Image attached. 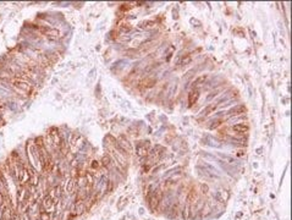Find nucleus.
Instances as JSON below:
<instances>
[{
	"label": "nucleus",
	"mask_w": 292,
	"mask_h": 220,
	"mask_svg": "<svg viewBox=\"0 0 292 220\" xmlns=\"http://www.w3.org/2000/svg\"><path fill=\"white\" fill-rule=\"evenodd\" d=\"M11 83H12V86H14L15 88L20 89L21 92H25V93H29V92L32 90V86H31V83L27 82V81H23V80L19 78V77L12 78V80H11Z\"/></svg>",
	"instance_id": "obj_1"
},
{
	"label": "nucleus",
	"mask_w": 292,
	"mask_h": 220,
	"mask_svg": "<svg viewBox=\"0 0 292 220\" xmlns=\"http://www.w3.org/2000/svg\"><path fill=\"white\" fill-rule=\"evenodd\" d=\"M137 155L138 157H145L148 154V151H149V142L144 141V142H141L138 145H137Z\"/></svg>",
	"instance_id": "obj_2"
},
{
	"label": "nucleus",
	"mask_w": 292,
	"mask_h": 220,
	"mask_svg": "<svg viewBox=\"0 0 292 220\" xmlns=\"http://www.w3.org/2000/svg\"><path fill=\"white\" fill-rule=\"evenodd\" d=\"M198 98H199V90H198L197 88H193V89L190 92V93H188V97H187L188 108H192V106L197 103Z\"/></svg>",
	"instance_id": "obj_3"
},
{
	"label": "nucleus",
	"mask_w": 292,
	"mask_h": 220,
	"mask_svg": "<svg viewBox=\"0 0 292 220\" xmlns=\"http://www.w3.org/2000/svg\"><path fill=\"white\" fill-rule=\"evenodd\" d=\"M42 206H43V209L44 210H47V212H51L50 209H53L54 208V198L51 197V194H47L44 198H43V200H42Z\"/></svg>",
	"instance_id": "obj_4"
},
{
	"label": "nucleus",
	"mask_w": 292,
	"mask_h": 220,
	"mask_svg": "<svg viewBox=\"0 0 292 220\" xmlns=\"http://www.w3.org/2000/svg\"><path fill=\"white\" fill-rule=\"evenodd\" d=\"M160 200H161V193L160 192H159V194H158V192H155V193H153L151 196V198H149V206H151V208L153 210L158 208Z\"/></svg>",
	"instance_id": "obj_5"
},
{
	"label": "nucleus",
	"mask_w": 292,
	"mask_h": 220,
	"mask_svg": "<svg viewBox=\"0 0 292 220\" xmlns=\"http://www.w3.org/2000/svg\"><path fill=\"white\" fill-rule=\"evenodd\" d=\"M246 110H247V109H246V106H245V105H237V106H235V108L230 109L226 114H227V115H230V116H239V115H241V114L246 113Z\"/></svg>",
	"instance_id": "obj_6"
},
{
	"label": "nucleus",
	"mask_w": 292,
	"mask_h": 220,
	"mask_svg": "<svg viewBox=\"0 0 292 220\" xmlns=\"http://www.w3.org/2000/svg\"><path fill=\"white\" fill-rule=\"evenodd\" d=\"M231 128H232V131H235L236 133H241V135L242 133H247L248 130H249V127L246 124H236Z\"/></svg>",
	"instance_id": "obj_7"
},
{
	"label": "nucleus",
	"mask_w": 292,
	"mask_h": 220,
	"mask_svg": "<svg viewBox=\"0 0 292 220\" xmlns=\"http://www.w3.org/2000/svg\"><path fill=\"white\" fill-rule=\"evenodd\" d=\"M76 186H77V182H76V180H74V179L68 180V181H67V183H66V192H67L68 194L75 193V192H76Z\"/></svg>",
	"instance_id": "obj_8"
},
{
	"label": "nucleus",
	"mask_w": 292,
	"mask_h": 220,
	"mask_svg": "<svg viewBox=\"0 0 292 220\" xmlns=\"http://www.w3.org/2000/svg\"><path fill=\"white\" fill-rule=\"evenodd\" d=\"M207 78H208V75H202V76H199V77H197L194 81H193V83H192V86H193V88H197L198 89V87H200V86H203L204 83H205V81H207Z\"/></svg>",
	"instance_id": "obj_9"
},
{
	"label": "nucleus",
	"mask_w": 292,
	"mask_h": 220,
	"mask_svg": "<svg viewBox=\"0 0 292 220\" xmlns=\"http://www.w3.org/2000/svg\"><path fill=\"white\" fill-rule=\"evenodd\" d=\"M197 199H198V192L194 188H192L187 194V202L190 204H194L197 202Z\"/></svg>",
	"instance_id": "obj_10"
},
{
	"label": "nucleus",
	"mask_w": 292,
	"mask_h": 220,
	"mask_svg": "<svg viewBox=\"0 0 292 220\" xmlns=\"http://www.w3.org/2000/svg\"><path fill=\"white\" fill-rule=\"evenodd\" d=\"M216 108H217V103H213V104H209V105H207L203 110H202V114L203 115H209V114H211L214 110H216Z\"/></svg>",
	"instance_id": "obj_11"
},
{
	"label": "nucleus",
	"mask_w": 292,
	"mask_h": 220,
	"mask_svg": "<svg viewBox=\"0 0 292 220\" xmlns=\"http://www.w3.org/2000/svg\"><path fill=\"white\" fill-rule=\"evenodd\" d=\"M84 210H86L84 203H83V202H81V200H77L76 203H75V213L78 215V214H82Z\"/></svg>",
	"instance_id": "obj_12"
},
{
	"label": "nucleus",
	"mask_w": 292,
	"mask_h": 220,
	"mask_svg": "<svg viewBox=\"0 0 292 220\" xmlns=\"http://www.w3.org/2000/svg\"><path fill=\"white\" fill-rule=\"evenodd\" d=\"M111 164H113V159H111V157L104 155V157L102 158V165H103L104 168H110V167H111Z\"/></svg>",
	"instance_id": "obj_13"
},
{
	"label": "nucleus",
	"mask_w": 292,
	"mask_h": 220,
	"mask_svg": "<svg viewBox=\"0 0 292 220\" xmlns=\"http://www.w3.org/2000/svg\"><path fill=\"white\" fill-rule=\"evenodd\" d=\"M216 196H217V199L220 200V202H226L227 198H229V193H227V191H225V190L219 191V192L216 193Z\"/></svg>",
	"instance_id": "obj_14"
},
{
	"label": "nucleus",
	"mask_w": 292,
	"mask_h": 220,
	"mask_svg": "<svg viewBox=\"0 0 292 220\" xmlns=\"http://www.w3.org/2000/svg\"><path fill=\"white\" fill-rule=\"evenodd\" d=\"M84 179H86V182H87V186L89 188L93 187V185H94V177H93V175L90 174V173H86Z\"/></svg>",
	"instance_id": "obj_15"
},
{
	"label": "nucleus",
	"mask_w": 292,
	"mask_h": 220,
	"mask_svg": "<svg viewBox=\"0 0 292 220\" xmlns=\"http://www.w3.org/2000/svg\"><path fill=\"white\" fill-rule=\"evenodd\" d=\"M142 83H143V86L145 88H153L155 86V83H157V80L155 78H145Z\"/></svg>",
	"instance_id": "obj_16"
},
{
	"label": "nucleus",
	"mask_w": 292,
	"mask_h": 220,
	"mask_svg": "<svg viewBox=\"0 0 292 220\" xmlns=\"http://www.w3.org/2000/svg\"><path fill=\"white\" fill-rule=\"evenodd\" d=\"M45 34L49 37V38H51V39H55V38H58V37H59L60 32H59L58 29H50V28H49V31H48Z\"/></svg>",
	"instance_id": "obj_17"
},
{
	"label": "nucleus",
	"mask_w": 292,
	"mask_h": 220,
	"mask_svg": "<svg viewBox=\"0 0 292 220\" xmlns=\"http://www.w3.org/2000/svg\"><path fill=\"white\" fill-rule=\"evenodd\" d=\"M39 219L41 220H50V213L47 210H42L39 213Z\"/></svg>",
	"instance_id": "obj_18"
},
{
	"label": "nucleus",
	"mask_w": 292,
	"mask_h": 220,
	"mask_svg": "<svg viewBox=\"0 0 292 220\" xmlns=\"http://www.w3.org/2000/svg\"><path fill=\"white\" fill-rule=\"evenodd\" d=\"M223 124V120H220V119H217V120H214L213 121V124H210V128H211V130H214V128H216V127H219V126H220Z\"/></svg>",
	"instance_id": "obj_19"
},
{
	"label": "nucleus",
	"mask_w": 292,
	"mask_h": 220,
	"mask_svg": "<svg viewBox=\"0 0 292 220\" xmlns=\"http://www.w3.org/2000/svg\"><path fill=\"white\" fill-rule=\"evenodd\" d=\"M87 197V191H84V190H81L80 192H78V194H77V200H81V202H83V199Z\"/></svg>",
	"instance_id": "obj_20"
},
{
	"label": "nucleus",
	"mask_w": 292,
	"mask_h": 220,
	"mask_svg": "<svg viewBox=\"0 0 292 220\" xmlns=\"http://www.w3.org/2000/svg\"><path fill=\"white\" fill-rule=\"evenodd\" d=\"M190 61H191V58H190V57H188V58H187V57H185L184 59H182L181 64H182V65H186V64H188Z\"/></svg>",
	"instance_id": "obj_21"
},
{
	"label": "nucleus",
	"mask_w": 292,
	"mask_h": 220,
	"mask_svg": "<svg viewBox=\"0 0 292 220\" xmlns=\"http://www.w3.org/2000/svg\"><path fill=\"white\" fill-rule=\"evenodd\" d=\"M130 29H131V27H130V26H129V27H127V26H123V27H120V31H121V32H125V33H126V32H129Z\"/></svg>",
	"instance_id": "obj_22"
},
{
	"label": "nucleus",
	"mask_w": 292,
	"mask_h": 220,
	"mask_svg": "<svg viewBox=\"0 0 292 220\" xmlns=\"http://www.w3.org/2000/svg\"><path fill=\"white\" fill-rule=\"evenodd\" d=\"M0 218H2V216H0Z\"/></svg>",
	"instance_id": "obj_23"
}]
</instances>
